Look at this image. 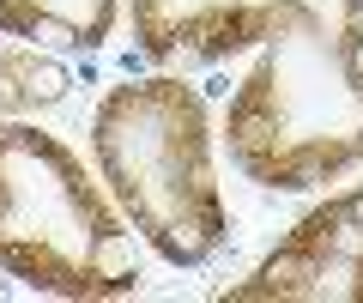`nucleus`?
<instances>
[{
  "instance_id": "f257e3e1",
  "label": "nucleus",
  "mask_w": 363,
  "mask_h": 303,
  "mask_svg": "<svg viewBox=\"0 0 363 303\" xmlns=\"http://www.w3.org/2000/svg\"><path fill=\"white\" fill-rule=\"evenodd\" d=\"M224 104V152L267 194H315L363 164V0H291Z\"/></svg>"
},
{
  "instance_id": "39448f33",
  "label": "nucleus",
  "mask_w": 363,
  "mask_h": 303,
  "mask_svg": "<svg viewBox=\"0 0 363 303\" xmlns=\"http://www.w3.org/2000/svg\"><path fill=\"white\" fill-rule=\"evenodd\" d=\"M121 25V0H0V37L49 55H97Z\"/></svg>"
},
{
  "instance_id": "20e7f679",
  "label": "nucleus",
  "mask_w": 363,
  "mask_h": 303,
  "mask_svg": "<svg viewBox=\"0 0 363 303\" xmlns=\"http://www.w3.org/2000/svg\"><path fill=\"white\" fill-rule=\"evenodd\" d=\"M224 303H363V182L333 188L297 219L248 279L218 291Z\"/></svg>"
},
{
  "instance_id": "7ed1b4c3",
  "label": "nucleus",
  "mask_w": 363,
  "mask_h": 303,
  "mask_svg": "<svg viewBox=\"0 0 363 303\" xmlns=\"http://www.w3.org/2000/svg\"><path fill=\"white\" fill-rule=\"evenodd\" d=\"M0 273L37 297L116 303L145 291L140 237L61 133L0 121Z\"/></svg>"
},
{
  "instance_id": "f03ea898",
  "label": "nucleus",
  "mask_w": 363,
  "mask_h": 303,
  "mask_svg": "<svg viewBox=\"0 0 363 303\" xmlns=\"http://www.w3.org/2000/svg\"><path fill=\"white\" fill-rule=\"evenodd\" d=\"M91 170L133 224V237L169 267H206L230 243V206L218 182V133L206 97L157 67L121 79L91 109Z\"/></svg>"
},
{
  "instance_id": "423d86ee",
  "label": "nucleus",
  "mask_w": 363,
  "mask_h": 303,
  "mask_svg": "<svg viewBox=\"0 0 363 303\" xmlns=\"http://www.w3.org/2000/svg\"><path fill=\"white\" fill-rule=\"evenodd\" d=\"M73 85L79 73L67 67V55H49L18 37L0 43V116H43V109L67 104Z\"/></svg>"
}]
</instances>
